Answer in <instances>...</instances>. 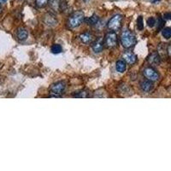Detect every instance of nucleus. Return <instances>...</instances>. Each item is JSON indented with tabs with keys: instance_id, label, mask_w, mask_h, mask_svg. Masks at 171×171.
<instances>
[{
	"instance_id": "1",
	"label": "nucleus",
	"mask_w": 171,
	"mask_h": 171,
	"mask_svg": "<svg viewBox=\"0 0 171 171\" xmlns=\"http://www.w3.org/2000/svg\"><path fill=\"white\" fill-rule=\"evenodd\" d=\"M121 43L125 48H130L136 43V38L130 30L126 29L121 34Z\"/></svg>"
},
{
	"instance_id": "2",
	"label": "nucleus",
	"mask_w": 171,
	"mask_h": 171,
	"mask_svg": "<svg viewBox=\"0 0 171 171\" xmlns=\"http://www.w3.org/2000/svg\"><path fill=\"white\" fill-rule=\"evenodd\" d=\"M85 15L82 11H76L69 16L68 20V26L70 28H75L84 22Z\"/></svg>"
},
{
	"instance_id": "3",
	"label": "nucleus",
	"mask_w": 171,
	"mask_h": 171,
	"mask_svg": "<svg viewBox=\"0 0 171 171\" xmlns=\"http://www.w3.org/2000/svg\"><path fill=\"white\" fill-rule=\"evenodd\" d=\"M122 22V15H115L112 18L110 19L108 22V28L111 31H117L120 29Z\"/></svg>"
},
{
	"instance_id": "4",
	"label": "nucleus",
	"mask_w": 171,
	"mask_h": 171,
	"mask_svg": "<svg viewBox=\"0 0 171 171\" xmlns=\"http://www.w3.org/2000/svg\"><path fill=\"white\" fill-rule=\"evenodd\" d=\"M144 76L151 81H156L159 79V75L152 68H146L143 71Z\"/></svg>"
},
{
	"instance_id": "5",
	"label": "nucleus",
	"mask_w": 171,
	"mask_h": 171,
	"mask_svg": "<svg viewBox=\"0 0 171 171\" xmlns=\"http://www.w3.org/2000/svg\"><path fill=\"white\" fill-rule=\"evenodd\" d=\"M65 88L66 84L63 81H58L57 83H54L51 85V93L59 96V95L62 94V92L65 91Z\"/></svg>"
},
{
	"instance_id": "6",
	"label": "nucleus",
	"mask_w": 171,
	"mask_h": 171,
	"mask_svg": "<svg viewBox=\"0 0 171 171\" xmlns=\"http://www.w3.org/2000/svg\"><path fill=\"white\" fill-rule=\"evenodd\" d=\"M105 45L107 47L113 48L117 45V35L114 32L107 33L105 37Z\"/></svg>"
},
{
	"instance_id": "7",
	"label": "nucleus",
	"mask_w": 171,
	"mask_h": 171,
	"mask_svg": "<svg viewBox=\"0 0 171 171\" xmlns=\"http://www.w3.org/2000/svg\"><path fill=\"white\" fill-rule=\"evenodd\" d=\"M122 58L124 59L125 62L129 64H134L137 61V57L133 52H125L122 55Z\"/></svg>"
},
{
	"instance_id": "8",
	"label": "nucleus",
	"mask_w": 171,
	"mask_h": 171,
	"mask_svg": "<svg viewBox=\"0 0 171 171\" xmlns=\"http://www.w3.org/2000/svg\"><path fill=\"white\" fill-rule=\"evenodd\" d=\"M104 49V40L102 38L98 39L95 41L93 45H92V50L96 53H99L101 52Z\"/></svg>"
},
{
	"instance_id": "9",
	"label": "nucleus",
	"mask_w": 171,
	"mask_h": 171,
	"mask_svg": "<svg viewBox=\"0 0 171 171\" xmlns=\"http://www.w3.org/2000/svg\"><path fill=\"white\" fill-rule=\"evenodd\" d=\"M140 88L144 92H148L152 91V89L153 88V84L152 81H151L149 80H143L140 84Z\"/></svg>"
},
{
	"instance_id": "10",
	"label": "nucleus",
	"mask_w": 171,
	"mask_h": 171,
	"mask_svg": "<svg viewBox=\"0 0 171 171\" xmlns=\"http://www.w3.org/2000/svg\"><path fill=\"white\" fill-rule=\"evenodd\" d=\"M28 31L25 29V28H19L16 32V37L20 41H24L28 39Z\"/></svg>"
},
{
	"instance_id": "11",
	"label": "nucleus",
	"mask_w": 171,
	"mask_h": 171,
	"mask_svg": "<svg viewBox=\"0 0 171 171\" xmlns=\"http://www.w3.org/2000/svg\"><path fill=\"white\" fill-rule=\"evenodd\" d=\"M80 39L82 43L88 44V43H90L92 40V35L90 33L87 32V33H84L82 34H80Z\"/></svg>"
},
{
	"instance_id": "12",
	"label": "nucleus",
	"mask_w": 171,
	"mask_h": 171,
	"mask_svg": "<svg viewBox=\"0 0 171 171\" xmlns=\"http://www.w3.org/2000/svg\"><path fill=\"white\" fill-rule=\"evenodd\" d=\"M148 61L151 64H158L160 62V57L156 52H154L148 58Z\"/></svg>"
},
{
	"instance_id": "13",
	"label": "nucleus",
	"mask_w": 171,
	"mask_h": 171,
	"mask_svg": "<svg viewBox=\"0 0 171 171\" xmlns=\"http://www.w3.org/2000/svg\"><path fill=\"white\" fill-rule=\"evenodd\" d=\"M116 69L119 72V73H123L124 71L127 69V66H126V62L120 60V61H117V65H116Z\"/></svg>"
},
{
	"instance_id": "14",
	"label": "nucleus",
	"mask_w": 171,
	"mask_h": 171,
	"mask_svg": "<svg viewBox=\"0 0 171 171\" xmlns=\"http://www.w3.org/2000/svg\"><path fill=\"white\" fill-rule=\"evenodd\" d=\"M51 52H52L53 54H59V53H61L62 51V48L60 45L55 44L51 46Z\"/></svg>"
},
{
	"instance_id": "15",
	"label": "nucleus",
	"mask_w": 171,
	"mask_h": 171,
	"mask_svg": "<svg viewBox=\"0 0 171 171\" xmlns=\"http://www.w3.org/2000/svg\"><path fill=\"white\" fill-rule=\"evenodd\" d=\"M162 34L165 39H169L171 38V28H165L162 30Z\"/></svg>"
},
{
	"instance_id": "16",
	"label": "nucleus",
	"mask_w": 171,
	"mask_h": 171,
	"mask_svg": "<svg viewBox=\"0 0 171 171\" xmlns=\"http://www.w3.org/2000/svg\"><path fill=\"white\" fill-rule=\"evenodd\" d=\"M98 21H99V18H98V15H93L92 16H91V17L89 18V25H97L98 23Z\"/></svg>"
},
{
	"instance_id": "17",
	"label": "nucleus",
	"mask_w": 171,
	"mask_h": 171,
	"mask_svg": "<svg viewBox=\"0 0 171 171\" xmlns=\"http://www.w3.org/2000/svg\"><path fill=\"white\" fill-rule=\"evenodd\" d=\"M49 0H35V4L39 8H44L47 5Z\"/></svg>"
},
{
	"instance_id": "18",
	"label": "nucleus",
	"mask_w": 171,
	"mask_h": 171,
	"mask_svg": "<svg viewBox=\"0 0 171 171\" xmlns=\"http://www.w3.org/2000/svg\"><path fill=\"white\" fill-rule=\"evenodd\" d=\"M137 28L139 30H142L144 28V22H143V17L141 15L139 16L137 19Z\"/></svg>"
},
{
	"instance_id": "19",
	"label": "nucleus",
	"mask_w": 171,
	"mask_h": 171,
	"mask_svg": "<svg viewBox=\"0 0 171 171\" xmlns=\"http://www.w3.org/2000/svg\"><path fill=\"white\" fill-rule=\"evenodd\" d=\"M147 25L151 27V28H152L154 26L156 25V20L154 17H150V18L147 19Z\"/></svg>"
},
{
	"instance_id": "20",
	"label": "nucleus",
	"mask_w": 171,
	"mask_h": 171,
	"mask_svg": "<svg viewBox=\"0 0 171 171\" xmlns=\"http://www.w3.org/2000/svg\"><path fill=\"white\" fill-rule=\"evenodd\" d=\"M50 4H51V5L52 6L53 9L57 10L59 6V1L58 0H51L50 1Z\"/></svg>"
},
{
	"instance_id": "21",
	"label": "nucleus",
	"mask_w": 171,
	"mask_h": 171,
	"mask_svg": "<svg viewBox=\"0 0 171 171\" xmlns=\"http://www.w3.org/2000/svg\"><path fill=\"white\" fill-rule=\"evenodd\" d=\"M75 97H76V98H86V97H88V92H78Z\"/></svg>"
},
{
	"instance_id": "22",
	"label": "nucleus",
	"mask_w": 171,
	"mask_h": 171,
	"mask_svg": "<svg viewBox=\"0 0 171 171\" xmlns=\"http://www.w3.org/2000/svg\"><path fill=\"white\" fill-rule=\"evenodd\" d=\"M164 18L165 19V20H170V19H171V13H166V14H164Z\"/></svg>"
},
{
	"instance_id": "23",
	"label": "nucleus",
	"mask_w": 171,
	"mask_h": 171,
	"mask_svg": "<svg viewBox=\"0 0 171 171\" xmlns=\"http://www.w3.org/2000/svg\"><path fill=\"white\" fill-rule=\"evenodd\" d=\"M7 2V0H0V4H5Z\"/></svg>"
},
{
	"instance_id": "24",
	"label": "nucleus",
	"mask_w": 171,
	"mask_h": 171,
	"mask_svg": "<svg viewBox=\"0 0 171 171\" xmlns=\"http://www.w3.org/2000/svg\"><path fill=\"white\" fill-rule=\"evenodd\" d=\"M2 11H3V10H2V7H1V5H0V14L2 13Z\"/></svg>"
},
{
	"instance_id": "25",
	"label": "nucleus",
	"mask_w": 171,
	"mask_h": 171,
	"mask_svg": "<svg viewBox=\"0 0 171 171\" xmlns=\"http://www.w3.org/2000/svg\"><path fill=\"white\" fill-rule=\"evenodd\" d=\"M20 1H23V0H20Z\"/></svg>"
},
{
	"instance_id": "26",
	"label": "nucleus",
	"mask_w": 171,
	"mask_h": 171,
	"mask_svg": "<svg viewBox=\"0 0 171 171\" xmlns=\"http://www.w3.org/2000/svg\"><path fill=\"white\" fill-rule=\"evenodd\" d=\"M85 1H86V0H85Z\"/></svg>"
}]
</instances>
